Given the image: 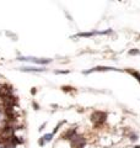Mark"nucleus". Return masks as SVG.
Returning a JSON list of instances; mask_svg holds the SVG:
<instances>
[{
  "label": "nucleus",
  "mask_w": 140,
  "mask_h": 148,
  "mask_svg": "<svg viewBox=\"0 0 140 148\" xmlns=\"http://www.w3.org/2000/svg\"><path fill=\"white\" fill-rule=\"evenodd\" d=\"M140 52L139 51H137V49H132V51H129V54H139Z\"/></svg>",
  "instance_id": "10"
},
{
  "label": "nucleus",
  "mask_w": 140,
  "mask_h": 148,
  "mask_svg": "<svg viewBox=\"0 0 140 148\" xmlns=\"http://www.w3.org/2000/svg\"><path fill=\"white\" fill-rule=\"evenodd\" d=\"M52 138H53V133H48V135H46L43 137V140H44V142H49Z\"/></svg>",
  "instance_id": "9"
},
{
  "label": "nucleus",
  "mask_w": 140,
  "mask_h": 148,
  "mask_svg": "<svg viewBox=\"0 0 140 148\" xmlns=\"http://www.w3.org/2000/svg\"><path fill=\"white\" fill-rule=\"evenodd\" d=\"M135 148H140V146H137V147H135Z\"/></svg>",
  "instance_id": "12"
},
{
  "label": "nucleus",
  "mask_w": 140,
  "mask_h": 148,
  "mask_svg": "<svg viewBox=\"0 0 140 148\" xmlns=\"http://www.w3.org/2000/svg\"><path fill=\"white\" fill-rule=\"evenodd\" d=\"M130 140H132V141H137V140H138L137 135H132V137H130Z\"/></svg>",
  "instance_id": "11"
},
{
  "label": "nucleus",
  "mask_w": 140,
  "mask_h": 148,
  "mask_svg": "<svg viewBox=\"0 0 140 148\" xmlns=\"http://www.w3.org/2000/svg\"><path fill=\"white\" fill-rule=\"evenodd\" d=\"M75 135H76L75 130H69V131H68V132L64 135V138H69V140H70V138H73L74 136H75Z\"/></svg>",
  "instance_id": "6"
},
{
  "label": "nucleus",
  "mask_w": 140,
  "mask_h": 148,
  "mask_svg": "<svg viewBox=\"0 0 140 148\" xmlns=\"http://www.w3.org/2000/svg\"><path fill=\"white\" fill-rule=\"evenodd\" d=\"M70 142H71V148H77V147H84L85 146V138L79 136V135H75L73 138H70Z\"/></svg>",
  "instance_id": "2"
},
{
  "label": "nucleus",
  "mask_w": 140,
  "mask_h": 148,
  "mask_svg": "<svg viewBox=\"0 0 140 148\" xmlns=\"http://www.w3.org/2000/svg\"><path fill=\"white\" fill-rule=\"evenodd\" d=\"M106 71H119V69H116V68H109V67H96V68L91 69V71L85 72V73H86V74H88V73H91V72H106Z\"/></svg>",
  "instance_id": "4"
},
{
  "label": "nucleus",
  "mask_w": 140,
  "mask_h": 148,
  "mask_svg": "<svg viewBox=\"0 0 140 148\" xmlns=\"http://www.w3.org/2000/svg\"><path fill=\"white\" fill-rule=\"evenodd\" d=\"M95 35H99V32H80L77 34V37H91V36H95Z\"/></svg>",
  "instance_id": "5"
},
{
  "label": "nucleus",
  "mask_w": 140,
  "mask_h": 148,
  "mask_svg": "<svg viewBox=\"0 0 140 148\" xmlns=\"http://www.w3.org/2000/svg\"><path fill=\"white\" fill-rule=\"evenodd\" d=\"M20 61H31V62H33V63H37V64H48L52 59H49V58H46V59H39V58H26V57H21V58H18Z\"/></svg>",
  "instance_id": "3"
},
{
  "label": "nucleus",
  "mask_w": 140,
  "mask_h": 148,
  "mask_svg": "<svg viewBox=\"0 0 140 148\" xmlns=\"http://www.w3.org/2000/svg\"><path fill=\"white\" fill-rule=\"evenodd\" d=\"M22 71L23 72H41V71H44V69H39V68H23Z\"/></svg>",
  "instance_id": "8"
},
{
  "label": "nucleus",
  "mask_w": 140,
  "mask_h": 148,
  "mask_svg": "<svg viewBox=\"0 0 140 148\" xmlns=\"http://www.w3.org/2000/svg\"><path fill=\"white\" fill-rule=\"evenodd\" d=\"M106 117H107V115L105 112H101V111H95V112L91 115V121H92L93 125L100 126V125H102L106 121Z\"/></svg>",
  "instance_id": "1"
},
{
  "label": "nucleus",
  "mask_w": 140,
  "mask_h": 148,
  "mask_svg": "<svg viewBox=\"0 0 140 148\" xmlns=\"http://www.w3.org/2000/svg\"><path fill=\"white\" fill-rule=\"evenodd\" d=\"M128 73H130V74H132V75L133 77H135V78H137V80L140 83V73L139 72H135V71H130V69H128V71H127Z\"/></svg>",
  "instance_id": "7"
}]
</instances>
